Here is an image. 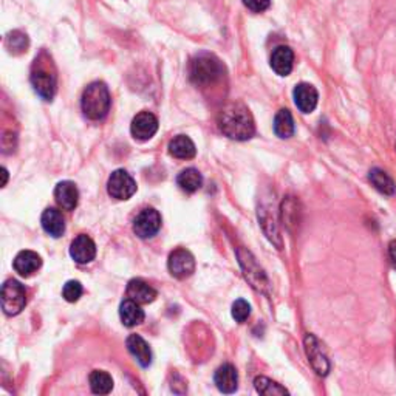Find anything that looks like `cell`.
<instances>
[{
	"instance_id": "13",
	"label": "cell",
	"mask_w": 396,
	"mask_h": 396,
	"mask_svg": "<svg viewBox=\"0 0 396 396\" xmlns=\"http://www.w3.org/2000/svg\"><path fill=\"white\" fill-rule=\"evenodd\" d=\"M70 256L76 264H90L97 257V245L89 235H78L70 245Z\"/></svg>"
},
{
	"instance_id": "21",
	"label": "cell",
	"mask_w": 396,
	"mask_h": 396,
	"mask_svg": "<svg viewBox=\"0 0 396 396\" xmlns=\"http://www.w3.org/2000/svg\"><path fill=\"white\" fill-rule=\"evenodd\" d=\"M128 296L138 304H150L156 299L158 292L147 282L141 279H132L128 285Z\"/></svg>"
},
{
	"instance_id": "26",
	"label": "cell",
	"mask_w": 396,
	"mask_h": 396,
	"mask_svg": "<svg viewBox=\"0 0 396 396\" xmlns=\"http://www.w3.org/2000/svg\"><path fill=\"white\" fill-rule=\"evenodd\" d=\"M274 132L279 138L287 140L295 135V120L290 110L282 109L274 118Z\"/></svg>"
},
{
	"instance_id": "16",
	"label": "cell",
	"mask_w": 396,
	"mask_h": 396,
	"mask_svg": "<svg viewBox=\"0 0 396 396\" xmlns=\"http://www.w3.org/2000/svg\"><path fill=\"white\" fill-rule=\"evenodd\" d=\"M13 266L16 273L20 274L22 277H30L42 266V259L35 251H20L19 254L16 256Z\"/></svg>"
},
{
	"instance_id": "29",
	"label": "cell",
	"mask_w": 396,
	"mask_h": 396,
	"mask_svg": "<svg viewBox=\"0 0 396 396\" xmlns=\"http://www.w3.org/2000/svg\"><path fill=\"white\" fill-rule=\"evenodd\" d=\"M256 390L260 395H265V396H276V395H288V390L282 387L280 384H277L276 381H271V379L266 378V376H257L256 381Z\"/></svg>"
},
{
	"instance_id": "32",
	"label": "cell",
	"mask_w": 396,
	"mask_h": 396,
	"mask_svg": "<svg viewBox=\"0 0 396 396\" xmlns=\"http://www.w3.org/2000/svg\"><path fill=\"white\" fill-rule=\"evenodd\" d=\"M243 4L252 13H264L271 5V0H243Z\"/></svg>"
},
{
	"instance_id": "19",
	"label": "cell",
	"mask_w": 396,
	"mask_h": 396,
	"mask_svg": "<svg viewBox=\"0 0 396 396\" xmlns=\"http://www.w3.org/2000/svg\"><path fill=\"white\" fill-rule=\"evenodd\" d=\"M41 223L44 231L54 237V239H59V237L66 233V218L62 216L61 211L54 208H49L44 211Z\"/></svg>"
},
{
	"instance_id": "28",
	"label": "cell",
	"mask_w": 396,
	"mask_h": 396,
	"mask_svg": "<svg viewBox=\"0 0 396 396\" xmlns=\"http://www.w3.org/2000/svg\"><path fill=\"white\" fill-rule=\"evenodd\" d=\"M5 45L13 54H20L28 49V36L19 30H14L6 35Z\"/></svg>"
},
{
	"instance_id": "1",
	"label": "cell",
	"mask_w": 396,
	"mask_h": 396,
	"mask_svg": "<svg viewBox=\"0 0 396 396\" xmlns=\"http://www.w3.org/2000/svg\"><path fill=\"white\" fill-rule=\"evenodd\" d=\"M217 123L221 133L235 141H247L256 133L254 118L243 102H228L220 110Z\"/></svg>"
},
{
	"instance_id": "23",
	"label": "cell",
	"mask_w": 396,
	"mask_h": 396,
	"mask_svg": "<svg viewBox=\"0 0 396 396\" xmlns=\"http://www.w3.org/2000/svg\"><path fill=\"white\" fill-rule=\"evenodd\" d=\"M169 154L178 160H191L195 156L197 149L191 138L186 135H178L169 142Z\"/></svg>"
},
{
	"instance_id": "33",
	"label": "cell",
	"mask_w": 396,
	"mask_h": 396,
	"mask_svg": "<svg viewBox=\"0 0 396 396\" xmlns=\"http://www.w3.org/2000/svg\"><path fill=\"white\" fill-rule=\"evenodd\" d=\"M389 257H390V262H392L393 268L396 269V240L390 242V245H389Z\"/></svg>"
},
{
	"instance_id": "14",
	"label": "cell",
	"mask_w": 396,
	"mask_h": 396,
	"mask_svg": "<svg viewBox=\"0 0 396 396\" xmlns=\"http://www.w3.org/2000/svg\"><path fill=\"white\" fill-rule=\"evenodd\" d=\"M292 94H295V102L297 109L302 113H311L316 106H318L319 93L316 90V87H313L311 84L302 82L296 85L295 93Z\"/></svg>"
},
{
	"instance_id": "30",
	"label": "cell",
	"mask_w": 396,
	"mask_h": 396,
	"mask_svg": "<svg viewBox=\"0 0 396 396\" xmlns=\"http://www.w3.org/2000/svg\"><path fill=\"white\" fill-rule=\"evenodd\" d=\"M82 292H84L82 285L78 280H68L64 285V288H62V296H64V299L70 304L78 302L79 297L82 296Z\"/></svg>"
},
{
	"instance_id": "7",
	"label": "cell",
	"mask_w": 396,
	"mask_h": 396,
	"mask_svg": "<svg viewBox=\"0 0 396 396\" xmlns=\"http://www.w3.org/2000/svg\"><path fill=\"white\" fill-rule=\"evenodd\" d=\"M107 192L116 200H129L137 192V183L128 171L118 169L109 178Z\"/></svg>"
},
{
	"instance_id": "25",
	"label": "cell",
	"mask_w": 396,
	"mask_h": 396,
	"mask_svg": "<svg viewBox=\"0 0 396 396\" xmlns=\"http://www.w3.org/2000/svg\"><path fill=\"white\" fill-rule=\"evenodd\" d=\"M370 183L375 186L376 191H379L384 195H393L396 192V185L393 178L383 169H371L369 173Z\"/></svg>"
},
{
	"instance_id": "8",
	"label": "cell",
	"mask_w": 396,
	"mask_h": 396,
	"mask_svg": "<svg viewBox=\"0 0 396 396\" xmlns=\"http://www.w3.org/2000/svg\"><path fill=\"white\" fill-rule=\"evenodd\" d=\"M161 229V216L154 208L141 211L133 221V233L140 239H152Z\"/></svg>"
},
{
	"instance_id": "2",
	"label": "cell",
	"mask_w": 396,
	"mask_h": 396,
	"mask_svg": "<svg viewBox=\"0 0 396 396\" xmlns=\"http://www.w3.org/2000/svg\"><path fill=\"white\" fill-rule=\"evenodd\" d=\"M225 76V67L209 53H202L191 61L189 78L198 87H209L220 82Z\"/></svg>"
},
{
	"instance_id": "15",
	"label": "cell",
	"mask_w": 396,
	"mask_h": 396,
	"mask_svg": "<svg viewBox=\"0 0 396 396\" xmlns=\"http://www.w3.org/2000/svg\"><path fill=\"white\" fill-rule=\"evenodd\" d=\"M214 383L221 393H234L239 387V373L233 364H223L214 375Z\"/></svg>"
},
{
	"instance_id": "24",
	"label": "cell",
	"mask_w": 396,
	"mask_h": 396,
	"mask_svg": "<svg viewBox=\"0 0 396 396\" xmlns=\"http://www.w3.org/2000/svg\"><path fill=\"white\" fill-rule=\"evenodd\" d=\"M177 185H178L181 191H185L186 194H194L202 187L203 177H202V173L198 172L195 168H189V169H185V171H181L178 173Z\"/></svg>"
},
{
	"instance_id": "18",
	"label": "cell",
	"mask_w": 396,
	"mask_h": 396,
	"mask_svg": "<svg viewBox=\"0 0 396 396\" xmlns=\"http://www.w3.org/2000/svg\"><path fill=\"white\" fill-rule=\"evenodd\" d=\"M292 66H295V53L290 47H277L271 56V68L279 76H288L292 71Z\"/></svg>"
},
{
	"instance_id": "12",
	"label": "cell",
	"mask_w": 396,
	"mask_h": 396,
	"mask_svg": "<svg viewBox=\"0 0 396 396\" xmlns=\"http://www.w3.org/2000/svg\"><path fill=\"white\" fill-rule=\"evenodd\" d=\"M130 132L135 140L147 141L158 132V120L154 113L141 112L133 118Z\"/></svg>"
},
{
	"instance_id": "17",
	"label": "cell",
	"mask_w": 396,
	"mask_h": 396,
	"mask_svg": "<svg viewBox=\"0 0 396 396\" xmlns=\"http://www.w3.org/2000/svg\"><path fill=\"white\" fill-rule=\"evenodd\" d=\"M54 198L64 211H75L79 202V191L73 181H61L54 189Z\"/></svg>"
},
{
	"instance_id": "9",
	"label": "cell",
	"mask_w": 396,
	"mask_h": 396,
	"mask_svg": "<svg viewBox=\"0 0 396 396\" xmlns=\"http://www.w3.org/2000/svg\"><path fill=\"white\" fill-rule=\"evenodd\" d=\"M168 268L169 273L175 277V279H187V277H191L195 271V259L187 249L180 248L171 252Z\"/></svg>"
},
{
	"instance_id": "27",
	"label": "cell",
	"mask_w": 396,
	"mask_h": 396,
	"mask_svg": "<svg viewBox=\"0 0 396 396\" xmlns=\"http://www.w3.org/2000/svg\"><path fill=\"white\" fill-rule=\"evenodd\" d=\"M90 389L97 395H109L113 389V379L104 370H93L89 376Z\"/></svg>"
},
{
	"instance_id": "22",
	"label": "cell",
	"mask_w": 396,
	"mask_h": 396,
	"mask_svg": "<svg viewBox=\"0 0 396 396\" xmlns=\"http://www.w3.org/2000/svg\"><path fill=\"white\" fill-rule=\"evenodd\" d=\"M120 318L124 327L133 328L144 321V311H142L138 302H135L132 299H125L120 307Z\"/></svg>"
},
{
	"instance_id": "3",
	"label": "cell",
	"mask_w": 396,
	"mask_h": 396,
	"mask_svg": "<svg viewBox=\"0 0 396 396\" xmlns=\"http://www.w3.org/2000/svg\"><path fill=\"white\" fill-rule=\"evenodd\" d=\"M110 104H112V99H110V93L104 82H93L82 93V112L89 120H104L110 110Z\"/></svg>"
},
{
	"instance_id": "6",
	"label": "cell",
	"mask_w": 396,
	"mask_h": 396,
	"mask_svg": "<svg viewBox=\"0 0 396 396\" xmlns=\"http://www.w3.org/2000/svg\"><path fill=\"white\" fill-rule=\"evenodd\" d=\"M27 305L25 287L18 280L10 279L2 287V310L8 316L19 314Z\"/></svg>"
},
{
	"instance_id": "10",
	"label": "cell",
	"mask_w": 396,
	"mask_h": 396,
	"mask_svg": "<svg viewBox=\"0 0 396 396\" xmlns=\"http://www.w3.org/2000/svg\"><path fill=\"white\" fill-rule=\"evenodd\" d=\"M259 221L268 240L276 245L277 249H282V235L279 231V221H277L276 209L271 204H264L259 208Z\"/></svg>"
},
{
	"instance_id": "11",
	"label": "cell",
	"mask_w": 396,
	"mask_h": 396,
	"mask_svg": "<svg viewBox=\"0 0 396 396\" xmlns=\"http://www.w3.org/2000/svg\"><path fill=\"white\" fill-rule=\"evenodd\" d=\"M305 350L308 361H310L311 367L314 369L316 373L319 376H327L330 371V362L327 354L323 353L319 340L316 339L313 335H307L305 338Z\"/></svg>"
},
{
	"instance_id": "5",
	"label": "cell",
	"mask_w": 396,
	"mask_h": 396,
	"mask_svg": "<svg viewBox=\"0 0 396 396\" xmlns=\"http://www.w3.org/2000/svg\"><path fill=\"white\" fill-rule=\"evenodd\" d=\"M237 257H239V264L243 269L245 279H247L251 283V287L257 290L259 292L268 295V292H269V280H268V277H266L264 269L260 268V265L257 264L256 257L245 248L237 249Z\"/></svg>"
},
{
	"instance_id": "4",
	"label": "cell",
	"mask_w": 396,
	"mask_h": 396,
	"mask_svg": "<svg viewBox=\"0 0 396 396\" xmlns=\"http://www.w3.org/2000/svg\"><path fill=\"white\" fill-rule=\"evenodd\" d=\"M31 85L35 92L45 101H51L56 94L58 87V76L56 71L53 70L50 59L42 62V58H37L35 61L33 70H31Z\"/></svg>"
},
{
	"instance_id": "20",
	"label": "cell",
	"mask_w": 396,
	"mask_h": 396,
	"mask_svg": "<svg viewBox=\"0 0 396 396\" xmlns=\"http://www.w3.org/2000/svg\"><path fill=\"white\" fill-rule=\"evenodd\" d=\"M125 345H128V350L133 358H137L141 367H149L152 364V350H150L149 344L141 336L130 335L125 340Z\"/></svg>"
},
{
	"instance_id": "34",
	"label": "cell",
	"mask_w": 396,
	"mask_h": 396,
	"mask_svg": "<svg viewBox=\"0 0 396 396\" xmlns=\"http://www.w3.org/2000/svg\"><path fill=\"white\" fill-rule=\"evenodd\" d=\"M2 173H4V186H5L6 181H8V171L5 168H2Z\"/></svg>"
},
{
	"instance_id": "31",
	"label": "cell",
	"mask_w": 396,
	"mask_h": 396,
	"mask_svg": "<svg viewBox=\"0 0 396 396\" xmlns=\"http://www.w3.org/2000/svg\"><path fill=\"white\" fill-rule=\"evenodd\" d=\"M231 313H233V318L235 319V322L243 323V322H247V319L249 318L251 305L245 299H239L233 304V311Z\"/></svg>"
}]
</instances>
